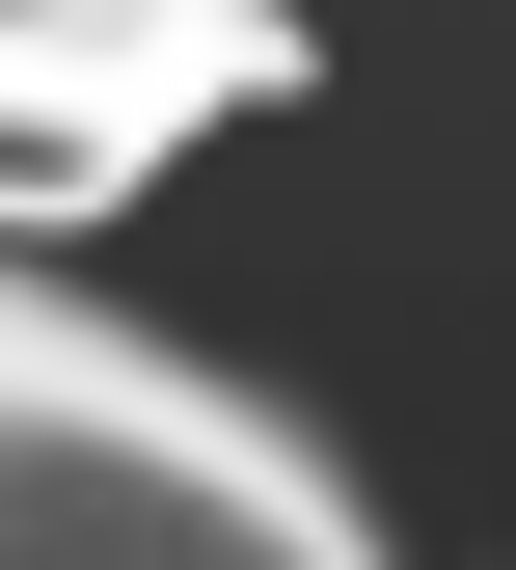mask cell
<instances>
[{
    "instance_id": "6da1fadb",
    "label": "cell",
    "mask_w": 516,
    "mask_h": 570,
    "mask_svg": "<svg viewBox=\"0 0 516 570\" xmlns=\"http://www.w3.org/2000/svg\"><path fill=\"white\" fill-rule=\"evenodd\" d=\"M0 570H381V517L300 407H245L164 326L0 272Z\"/></svg>"
},
{
    "instance_id": "7a4b0ae2",
    "label": "cell",
    "mask_w": 516,
    "mask_h": 570,
    "mask_svg": "<svg viewBox=\"0 0 516 570\" xmlns=\"http://www.w3.org/2000/svg\"><path fill=\"white\" fill-rule=\"evenodd\" d=\"M272 82H300V55H82V28H0V245L136 218V190H164L217 109H272Z\"/></svg>"
},
{
    "instance_id": "3957f363",
    "label": "cell",
    "mask_w": 516,
    "mask_h": 570,
    "mask_svg": "<svg viewBox=\"0 0 516 570\" xmlns=\"http://www.w3.org/2000/svg\"><path fill=\"white\" fill-rule=\"evenodd\" d=\"M0 28H82V55H300V0H0Z\"/></svg>"
}]
</instances>
